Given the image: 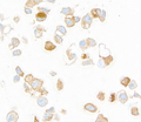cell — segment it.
Returning <instances> with one entry per match:
<instances>
[{"label":"cell","instance_id":"1","mask_svg":"<svg viewBox=\"0 0 141 122\" xmlns=\"http://www.w3.org/2000/svg\"><path fill=\"white\" fill-rule=\"evenodd\" d=\"M93 23V18L91 17V14H85L84 17L81 18V28L82 29H89L92 26Z\"/></svg>","mask_w":141,"mask_h":122},{"label":"cell","instance_id":"2","mask_svg":"<svg viewBox=\"0 0 141 122\" xmlns=\"http://www.w3.org/2000/svg\"><path fill=\"white\" fill-rule=\"evenodd\" d=\"M30 86H31V89L32 92H38L41 88V87L44 86V80H41V79H33V81L30 83Z\"/></svg>","mask_w":141,"mask_h":122},{"label":"cell","instance_id":"3","mask_svg":"<svg viewBox=\"0 0 141 122\" xmlns=\"http://www.w3.org/2000/svg\"><path fill=\"white\" fill-rule=\"evenodd\" d=\"M19 120V114L15 112V110H11L7 115H6V121L7 122H18Z\"/></svg>","mask_w":141,"mask_h":122},{"label":"cell","instance_id":"4","mask_svg":"<svg viewBox=\"0 0 141 122\" xmlns=\"http://www.w3.org/2000/svg\"><path fill=\"white\" fill-rule=\"evenodd\" d=\"M99 58H106V56H108L110 55L109 53V48H107L104 44H100L99 45Z\"/></svg>","mask_w":141,"mask_h":122},{"label":"cell","instance_id":"5","mask_svg":"<svg viewBox=\"0 0 141 122\" xmlns=\"http://www.w3.org/2000/svg\"><path fill=\"white\" fill-rule=\"evenodd\" d=\"M116 96H118V100H119L120 103H127L128 99H129V96H128V94H127V92L126 91L119 92V94H116Z\"/></svg>","mask_w":141,"mask_h":122},{"label":"cell","instance_id":"6","mask_svg":"<svg viewBox=\"0 0 141 122\" xmlns=\"http://www.w3.org/2000/svg\"><path fill=\"white\" fill-rule=\"evenodd\" d=\"M36 104L39 106L40 108H44V107H46V106L48 104V99H47L46 96L39 95V96L36 98Z\"/></svg>","mask_w":141,"mask_h":122},{"label":"cell","instance_id":"7","mask_svg":"<svg viewBox=\"0 0 141 122\" xmlns=\"http://www.w3.org/2000/svg\"><path fill=\"white\" fill-rule=\"evenodd\" d=\"M57 48V45H55V42H52V41L47 40L46 42H45L44 45V49L47 50V52H52V50H54Z\"/></svg>","mask_w":141,"mask_h":122},{"label":"cell","instance_id":"8","mask_svg":"<svg viewBox=\"0 0 141 122\" xmlns=\"http://www.w3.org/2000/svg\"><path fill=\"white\" fill-rule=\"evenodd\" d=\"M45 29L42 26H36V27L34 28V36H35V39H39V38H41V36L44 35V33H45Z\"/></svg>","mask_w":141,"mask_h":122},{"label":"cell","instance_id":"9","mask_svg":"<svg viewBox=\"0 0 141 122\" xmlns=\"http://www.w3.org/2000/svg\"><path fill=\"white\" fill-rule=\"evenodd\" d=\"M84 109L86 112H89V113H97L98 112V107L94 103H86L84 106Z\"/></svg>","mask_w":141,"mask_h":122},{"label":"cell","instance_id":"10","mask_svg":"<svg viewBox=\"0 0 141 122\" xmlns=\"http://www.w3.org/2000/svg\"><path fill=\"white\" fill-rule=\"evenodd\" d=\"M61 14H64L65 17H73L74 15V8H72V7H64V8H61Z\"/></svg>","mask_w":141,"mask_h":122},{"label":"cell","instance_id":"11","mask_svg":"<svg viewBox=\"0 0 141 122\" xmlns=\"http://www.w3.org/2000/svg\"><path fill=\"white\" fill-rule=\"evenodd\" d=\"M47 19V13H45V12H40L38 11V13L35 14V20L36 21H39V23H42Z\"/></svg>","mask_w":141,"mask_h":122},{"label":"cell","instance_id":"12","mask_svg":"<svg viewBox=\"0 0 141 122\" xmlns=\"http://www.w3.org/2000/svg\"><path fill=\"white\" fill-rule=\"evenodd\" d=\"M66 55H67V58H68V60H70V62L73 63L75 61V60L78 59V56H76V54H75L74 52H72V49H70V47L67 49V52H66Z\"/></svg>","mask_w":141,"mask_h":122},{"label":"cell","instance_id":"13","mask_svg":"<svg viewBox=\"0 0 141 122\" xmlns=\"http://www.w3.org/2000/svg\"><path fill=\"white\" fill-rule=\"evenodd\" d=\"M101 11L102 9H100V8H92L91 12H89V14H91V17H92L93 19H99L100 14H101Z\"/></svg>","mask_w":141,"mask_h":122},{"label":"cell","instance_id":"14","mask_svg":"<svg viewBox=\"0 0 141 122\" xmlns=\"http://www.w3.org/2000/svg\"><path fill=\"white\" fill-rule=\"evenodd\" d=\"M20 45V40H19V38H12V40H11V44H9V49L13 50L15 47Z\"/></svg>","mask_w":141,"mask_h":122},{"label":"cell","instance_id":"15","mask_svg":"<svg viewBox=\"0 0 141 122\" xmlns=\"http://www.w3.org/2000/svg\"><path fill=\"white\" fill-rule=\"evenodd\" d=\"M57 34H59V35L61 36H65L67 34V31H66V27H64V26H61V25H59V26H57Z\"/></svg>","mask_w":141,"mask_h":122},{"label":"cell","instance_id":"16","mask_svg":"<svg viewBox=\"0 0 141 122\" xmlns=\"http://www.w3.org/2000/svg\"><path fill=\"white\" fill-rule=\"evenodd\" d=\"M65 24H66V27H70V28L75 26V23L72 17H66V18H65Z\"/></svg>","mask_w":141,"mask_h":122},{"label":"cell","instance_id":"17","mask_svg":"<svg viewBox=\"0 0 141 122\" xmlns=\"http://www.w3.org/2000/svg\"><path fill=\"white\" fill-rule=\"evenodd\" d=\"M53 116H54V114H53V113H49V112H45L44 118H42V121H44V122L52 121V120H53Z\"/></svg>","mask_w":141,"mask_h":122},{"label":"cell","instance_id":"18","mask_svg":"<svg viewBox=\"0 0 141 122\" xmlns=\"http://www.w3.org/2000/svg\"><path fill=\"white\" fill-rule=\"evenodd\" d=\"M131 77H128V76H123V77H121V80H120V83L122 85L123 87H126L127 88V86L129 85V82H131Z\"/></svg>","mask_w":141,"mask_h":122},{"label":"cell","instance_id":"19","mask_svg":"<svg viewBox=\"0 0 141 122\" xmlns=\"http://www.w3.org/2000/svg\"><path fill=\"white\" fill-rule=\"evenodd\" d=\"M86 42H87L88 47H95V46H97V41L94 40L93 38H87V39H86Z\"/></svg>","mask_w":141,"mask_h":122},{"label":"cell","instance_id":"20","mask_svg":"<svg viewBox=\"0 0 141 122\" xmlns=\"http://www.w3.org/2000/svg\"><path fill=\"white\" fill-rule=\"evenodd\" d=\"M53 40H54V42L55 44H62L64 42V39H62L61 35H59V34H54V36H53Z\"/></svg>","mask_w":141,"mask_h":122},{"label":"cell","instance_id":"21","mask_svg":"<svg viewBox=\"0 0 141 122\" xmlns=\"http://www.w3.org/2000/svg\"><path fill=\"white\" fill-rule=\"evenodd\" d=\"M104 61H105V63H106V66H109L110 63L113 62V60H114V58L112 56V55H108V56H106V58H101Z\"/></svg>","mask_w":141,"mask_h":122},{"label":"cell","instance_id":"22","mask_svg":"<svg viewBox=\"0 0 141 122\" xmlns=\"http://www.w3.org/2000/svg\"><path fill=\"white\" fill-rule=\"evenodd\" d=\"M95 122H108V119L106 118L105 115H102V114H99L95 119Z\"/></svg>","mask_w":141,"mask_h":122},{"label":"cell","instance_id":"23","mask_svg":"<svg viewBox=\"0 0 141 122\" xmlns=\"http://www.w3.org/2000/svg\"><path fill=\"white\" fill-rule=\"evenodd\" d=\"M128 88L129 89H132V91H135L138 88V83H137V81H134V80H131V82H129V85H128Z\"/></svg>","mask_w":141,"mask_h":122},{"label":"cell","instance_id":"24","mask_svg":"<svg viewBox=\"0 0 141 122\" xmlns=\"http://www.w3.org/2000/svg\"><path fill=\"white\" fill-rule=\"evenodd\" d=\"M33 79H34V76H33L32 74H27V75H25V76H24V80H25V82H26V83H28V85H30L32 81H33Z\"/></svg>","mask_w":141,"mask_h":122},{"label":"cell","instance_id":"25","mask_svg":"<svg viewBox=\"0 0 141 122\" xmlns=\"http://www.w3.org/2000/svg\"><path fill=\"white\" fill-rule=\"evenodd\" d=\"M131 114H132L133 116H135V118H137V116H139V115H140L139 108H138V107H132V108H131Z\"/></svg>","mask_w":141,"mask_h":122},{"label":"cell","instance_id":"26","mask_svg":"<svg viewBox=\"0 0 141 122\" xmlns=\"http://www.w3.org/2000/svg\"><path fill=\"white\" fill-rule=\"evenodd\" d=\"M79 47H80V48H81L82 50H87L88 46H87V42H86V40H80Z\"/></svg>","mask_w":141,"mask_h":122},{"label":"cell","instance_id":"27","mask_svg":"<svg viewBox=\"0 0 141 122\" xmlns=\"http://www.w3.org/2000/svg\"><path fill=\"white\" fill-rule=\"evenodd\" d=\"M35 1L34 0H27L26 2H25V7H28V8H33L35 6Z\"/></svg>","mask_w":141,"mask_h":122},{"label":"cell","instance_id":"28","mask_svg":"<svg viewBox=\"0 0 141 122\" xmlns=\"http://www.w3.org/2000/svg\"><path fill=\"white\" fill-rule=\"evenodd\" d=\"M97 99L99 100V101H105V99H106L105 92H99L97 94Z\"/></svg>","mask_w":141,"mask_h":122},{"label":"cell","instance_id":"29","mask_svg":"<svg viewBox=\"0 0 141 122\" xmlns=\"http://www.w3.org/2000/svg\"><path fill=\"white\" fill-rule=\"evenodd\" d=\"M15 73H17V75H19L20 77L25 76V74H24V71L21 69V67H20V66H17V67H15Z\"/></svg>","mask_w":141,"mask_h":122},{"label":"cell","instance_id":"30","mask_svg":"<svg viewBox=\"0 0 141 122\" xmlns=\"http://www.w3.org/2000/svg\"><path fill=\"white\" fill-rule=\"evenodd\" d=\"M22 88H24V91L26 92V93H28V94H32V93H33L31 89V86H30L28 83H26V82L24 83V87H22Z\"/></svg>","mask_w":141,"mask_h":122},{"label":"cell","instance_id":"31","mask_svg":"<svg viewBox=\"0 0 141 122\" xmlns=\"http://www.w3.org/2000/svg\"><path fill=\"white\" fill-rule=\"evenodd\" d=\"M57 89L58 91H62L64 89V82H62V80H57Z\"/></svg>","mask_w":141,"mask_h":122},{"label":"cell","instance_id":"32","mask_svg":"<svg viewBox=\"0 0 141 122\" xmlns=\"http://www.w3.org/2000/svg\"><path fill=\"white\" fill-rule=\"evenodd\" d=\"M97 65H98V67H99V68H105V67H107V66H106V63H105V61H104L101 58H99V61H98Z\"/></svg>","mask_w":141,"mask_h":122},{"label":"cell","instance_id":"33","mask_svg":"<svg viewBox=\"0 0 141 122\" xmlns=\"http://www.w3.org/2000/svg\"><path fill=\"white\" fill-rule=\"evenodd\" d=\"M38 92H39V94L42 95V96H47V95H48V91H47V89H45L44 87H41Z\"/></svg>","mask_w":141,"mask_h":122},{"label":"cell","instance_id":"34","mask_svg":"<svg viewBox=\"0 0 141 122\" xmlns=\"http://www.w3.org/2000/svg\"><path fill=\"white\" fill-rule=\"evenodd\" d=\"M88 65H94V62H93V60L91 58H88V59L82 61V66H88Z\"/></svg>","mask_w":141,"mask_h":122},{"label":"cell","instance_id":"35","mask_svg":"<svg viewBox=\"0 0 141 122\" xmlns=\"http://www.w3.org/2000/svg\"><path fill=\"white\" fill-rule=\"evenodd\" d=\"M116 100H118L116 93H112V94H110V96H109V102H112V103H113V102H115Z\"/></svg>","mask_w":141,"mask_h":122},{"label":"cell","instance_id":"36","mask_svg":"<svg viewBox=\"0 0 141 122\" xmlns=\"http://www.w3.org/2000/svg\"><path fill=\"white\" fill-rule=\"evenodd\" d=\"M99 20H100L101 23H104L106 20V11H104V9L101 11V14H100V17H99Z\"/></svg>","mask_w":141,"mask_h":122},{"label":"cell","instance_id":"37","mask_svg":"<svg viewBox=\"0 0 141 122\" xmlns=\"http://www.w3.org/2000/svg\"><path fill=\"white\" fill-rule=\"evenodd\" d=\"M21 54H22V50H20V49H13L12 50V55H13V56H20Z\"/></svg>","mask_w":141,"mask_h":122},{"label":"cell","instance_id":"38","mask_svg":"<svg viewBox=\"0 0 141 122\" xmlns=\"http://www.w3.org/2000/svg\"><path fill=\"white\" fill-rule=\"evenodd\" d=\"M12 31V27L11 26H6V27H4V29H2V34H8V32Z\"/></svg>","mask_w":141,"mask_h":122},{"label":"cell","instance_id":"39","mask_svg":"<svg viewBox=\"0 0 141 122\" xmlns=\"http://www.w3.org/2000/svg\"><path fill=\"white\" fill-rule=\"evenodd\" d=\"M38 11L40 12H45V13H49V8H46V7H38Z\"/></svg>","mask_w":141,"mask_h":122},{"label":"cell","instance_id":"40","mask_svg":"<svg viewBox=\"0 0 141 122\" xmlns=\"http://www.w3.org/2000/svg\"><path fill=\"white\" fill-rule=\"evenodd\" d=\"M72 18H73V20H74V23H75V24H78V23H80V21H81L80 17H78V15H73Z\"/></svg>","mask_w":141,"mask_h":122},{"label":"cell","instance_id":"41","mask_svg":"<svg viewBox=\"0 0 141 122\" xmlns=\"http://www.w3.org/2000/svg\"><path fill=\"white\" fill-rule=\"evenodd\" d=\"M24 12H25L26 14H32V12H33V11H32V8H28V7H24Z\"/></svg>","mask_w":141,"mask_h":122},{"label":"cell","instance_id":"42","mask_svg":"<svg viewBox=\"0 0 141 122\" xmlns=\"http://www.w3.org/2000/svg\"><path fill=\"white\" fill-rule=\"evenodd\" d=\"M20 79H21V77L19 76V75H14V76H13V81L15 82V83H18V82L20 81Z\"/></svg>","mask_w":141,"mask_h":122},{"label":"cell","instance_id":"43","mask_svg":"<svg viewBox=\"0 0 141 122\" xmlns=\"http://www.w3.org/2000/svg\"><path fill=\"white\" fill-rule=\"evenodd\" d=\"M133 98H135V99H141V95L139 94V93H137V92H134V93H133Z\"/></svg>","mask_w":141,"mask_h":122},{"label":"cell","instance_id":"44","mask_svg":"<svg viewBox=\"0 0 141 122\" xmlns=\"http://www.w3.org/2000/svg\"><path fill=\"white\" fill-rule=\"evenodd\" d=\"M46 112H49V113H53L54 114V112H55V109H54V107H51V108H48Z\"/></svg>","mask_w":141,"mask_h":122},{"label":"cell","instance_id":"45","mask_svg":"<svg viewBox=\"0 0 141 122\" xmlns=\"http://www.w3.org/2000/svg\"><path fill=\"white\" fill-rule=\"evenodd\" d=\"M88 58H89V56H88L86 53H84V54L81 55V59H82V60H86V59H88Z\"/></svg>","mask_w":141,"mask_h":122},{"label":"cell","instance_id":"46","mask_svg":"<svg viewBox=\"0 0 141 122\" xmlns=\"http://www.w3.org/2000/svg\"><path fill=\"white\" fill-rule=\"evenodd\" d=\"M34 1H35V4H36V5H39V4H41L44 0H34Z\"/></svg>","mask_w":141,"mask_h":122},{"label":"cell","instance_id":"47","mask_svg":"<svg viewBox=\"0 0 141 122\" xmlns=\"http://www.w3.org/2000/svg\"><path fill=\"white\" fill-rule=\"evenodd\" d=\"M14 21H15V23H19V21H20V18H19V17H15V18H14Z\"/></svg>","mask_w":141,"mask_h":122},{"label":"cell","instance_id":"48","mask_svg":"<svg viewBox=\"0 0 141 122\" xmlns=\"http://www.w3.org/2000/svg\"><path fill=\"white\" fill-rule=\"evenodd\" d=\"M53 119H55L57 121H59V120H60V118H59V115H54V116H53Z\"/></svg>","mask_w":141,"mask_h":122},{"label":"cell","instance_id":"49","mask_svg":"<svg viewBox=\"0 0 141 122\" xmlns=\"http://www.w3.org/2000/svg\"><path fill=\"white\" fill-rule=\"evenodd\" d=\"M4 24H0V32H2V29H4Z\"/></svg>","mask_w":141,"mask_h":122},{"label":"cell","instance_id":"50","mask_svg":"<svg viewBox=\"0 0 141 122\" xmlns=\"http://www.w3.org/2000/svg\"><path fill=\"white\" fill-rule=\"evenodd\" d=\"M46 1H47L48 4H54V2H55V0H46Z\"/></svg>","mask_w":141,"mask_h":122},{"label":"cell","instance_id":"51","mask_svg":"<svg viewBox=\"0 0 141 122\" xmlns=\"http://www.w3.org/2000/svg\"><path fill=\"white\" fill-rule=\"evenodd\" d=\"M33 121H34V122H40V121H39V119L36 118V116H34V118H33Z\"/></svg>","mask_w":141,"mask_h":122},{"label":"cell","instance_id":"52","mask_svg":"<svg viewBox=\"0 0 141 122\" xmlns=\"http://www.w3.org/2000/svg\"><path fill=\"white\" fill-rule=\"evenodd\" d=\"M49 74H51L52 76H55V75H57V73H55V72H51V73H49Z\"/></svg>","mask_w":141,"mask_h":122},{"label":"cell","instance_id":"53","mask_svg":"<svg viewBox=\"0 0 141 122\" xmlns=\"http://www.w3.org/2000/svg\"><path fill=\"white\" fill-rule=\"evenodd\" d=\"M22 41H24L25 44H27V39H26V38H22Z\"/></svg>","mask_w":141,"mask_h":122},{"label":"cell","instance_id":"54","mask_svg":"<svg viewBox=\"0 0 141 122\" xmlns=\"http://www.w3.org/2000/svg\"><path fill=\"white\" fill-rule=\"evenodd\" d=\"M0 20H4V14H0Z\"/></svg>","mask_w":141,"mask_h":122}]
</instances>
